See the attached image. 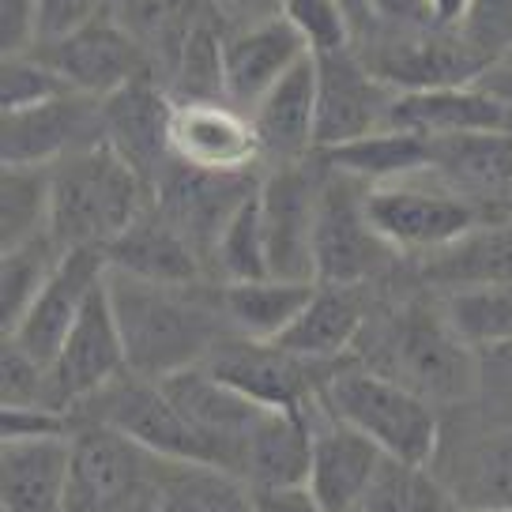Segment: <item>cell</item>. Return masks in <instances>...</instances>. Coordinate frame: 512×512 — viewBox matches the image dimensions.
I'll list each match as a JSON object with an SVG mask.
<instances>
[{"label":"cell","mask_w":512,"mask_h":512,"mask_svg":"<svg viewBox=\"0 0 512 512\" xmlns=\"http://www.w3.org/2000/svg\"><path fill=\"white\" fill-rule=\"evenodd\" d=\"M264 155L283 162H302L309 147H317V61L305 57L290 68L249 113Z\"/></svg>","instance_id":"d4e9b609"},{"label":"cell","mask_w":512,"mask_h":512,"mask_svg":"<svg viewBox=\"0 0 512 512\" xmlns=\"http://www.w3.org/2000/svg\"><path fill=\"white\" fill-rule=\"evenodd\" d=\"M426 4H430L433 27L448 31V27H456V23H464L471 16V4L475 0H426Z\"/></svg>","instance_id":"681fc988"},{"label":"cell","mask_w":512,"mask_h":512,"mask_svg":"<svg viewBox=\"0 0 512 512\" xmlns=\"http://www.w3.org/2000/svg\"><path fill=\"white\" fill-rule=\"evenodd\" d=\"M317 61V151L354 144L362 136H373L388 128V113L396 102V87L354 61L351 49Z\"/></svg>","instance_id":"4fadbf2b"},{"label":"cell","mask_w":512,"mask_h":512,"mask_svg":"<svg viewBox=\"0 0 512 512\" xmlns=\"http://www.w3.org/2000/svg\"><path fill=\"white\" fill-rule=\"evenodd\" d=\"M253 512H324L309 486L253 490Z\"/></svg>","instance_id":"7dc6e473"},{"label":"cell","mask_w":512,"mask_h":512,"mask_svg":"<svg viewBox=\"0 0 512 512\" xmlns=\"http://www.w3.org/2000/svg\"><path fill=\"white\" fill-rule=\"evenodd\" d=\"M159 490V456L102 422L72 433L68 512H132Z\"/></svg>","instance_id":"8992f818"},{"label":"cell","mask_w":512,"mask_h":512,"mask_svg":"<svg viewBox=\"0 0 512 512\" xmlns=\"http://www.w3.org/2000/svg\"><path fill=\"white\" fill-rule=\"evenodd\" d=\"M430 174L460 192L486 223L512 219V132H464L430 140Z\"/></svg>","instance_id":"2e32d148"},{"label":"cell","mask_w":512,"mask_h":512,"mask_svg":"<svg viewBox=\"0 0 512 512\" xmlns=\"http://www.w3.org/2000/svg\"><path fill=\"white\" fill-rule=\"evenodd\" d=\"M309 418H313V464L305 486L313 490L324 512H362L388 456L354 426L328 415L324 403H317Z\"/></svg>","instance_id":"ac0fdd59"},{"label":"cell","mask_w":512,"mask_h":512,"mask_svg":"<svg viewBox=\"0 0 512 512\" xmlns=\"http://www.w3.org/2000/svg\"><path fill=\"white\" fill-rule=\"evenodd\" d=\"M211 4L223 16V23H230V31L256 27V23L283 16V0H211Z\"/></svg>","instance_id":"bcb514c9"},{"label":"cell","mask_w":512,"mask_h":512,"mask_svg":"<svg viewBox=\"0 0 512 512\" xmlns=\"http://www.w3.org/2000/svg\"><path fill=\"white\" fill-rule=\"evenodd\" d=\"M260 196V189H256ZM249 200L245 208L230 219L223 230V238L211 253L215 272L223 275L226 283H256V279H272L268 275V253H264V230H260V200Z\"/></svg>","instance_id":"f35d334b"},{"label":"cell","mask_w":512,"mask_h":512,"mask_svg":"<svg viewBox=\"0 0 512 512\" xmlns=\"http://www.w3.org/2000/svg\"><path fill=\"white\" fill-rule=\"evenodd\" d=\"M102 256L110 272H125L162 287H196L204 275L200 253L177 234L170 219H162L159 208H147Z\"/></svg>","instance_id":"cb8c5ba5"},{"label":"cell","mask_w":512,"mask_h":512,"mask_svg":"<svg viewBox=\"0 0 512 512\" xmlns=\"http://www.w3.org/2000/svg\"><path fill=\"white\" fill-rule=\"evenodd\" d=\"M102 279H106V256L98 253V249H72V253H64L53 279L38 294V302L27 309V317L19 320L16 332L4 339H12L16 347H23L42 366H53V358L64 347L68 332L76 328L83 305L91 302V294L98 290Z\"/></svg>","instance_id":"d6986e66"},{"label":"cell","mask_w":512,"mask_h":512,"mask_svg":"<svg viewBox=\"0 0 512 512\" xmlns=\"http://www.w3.org/2000/svg\"><path fill=\"white\" fill-rule=\"evenodd\" d=\"M223 46L226 38L219 34V23H211L192 38L166 80L174 102H226Z\"/></svg>","instance_id":"8d00e7d4"},{"label":"cell","mask_w":512,"mask_h":512,"mask_svg":"<svg viewBox=\"0 0 512 512\" xmlns=\"http://www.w3.org/2000/svg\"><path fill=\"white\" fill-rule=\"evenodd\" d=\"M475 400L486 426L512 430V343L475 351Z\"/></svg>","instance_id":"7bdbcfd3"},{"label":"cell","mask_w":512,"mask_h":512,"mask_svg":"<svg viewBox=\"0 0 512 512\" xmlns=\"http://www.w3.org/2000/svg\"><path fill=\"white\" fill-rule=\"evenodd\" d=\"M132 512H162V505H159V490H155V494L147 497V501H140V505H136Z\"/></svg>","instance_id":"f907efd6"},{"label":"cell","mask_w":512,"mask_h":512,"mask_svg":"<svg viewBox=\"0 0 512 512\" xmlns=\"http://www.w3.org/2000/svg\"><path fill=\"white\" fill-rule=\"evenodd\" d=\"M106 290L125 339L132 377L155 384L177 377L185 369L204 366L215 347L234 336L226 324L219 290L211 294L200 283L162 287V283H144L106 268Z\"/></svg>","instance_id":"6da1fadb"},{"label":"cell","mask_w":512,"mask_h":512,"mask_svg":"<svg viewBox=\"0 0 512 512\" xmlns=\"http://www.w3.org/2000/svg\"><path fill=\"white\" fill-rule=\"evenodd\" d=\"M38 42V0H0V46L4 57L31 53Z\"/></svg>","instance_id":"f6af8a7d"},{"label":"cell","mask_w":512,"mask_h":512,"mask_svg":"<svg viewBox=\"0 0 512 512\" xmlns=\"http://www.w3.org/2000/svg\"><path fill=\"white\" fill-rule=\"evenodd\" d=\"M320 403L328 415L369 437L388 460L430 467L441 452V415L430 400L369 366H339Z\"/></svg>","instance_id":"3957f363"},{"label":"cell","mask_w":512,"mask_h":512,"mask_svg":"<svg viewBox=\"0 0 512 512\" xmlns=\"http://www.w3.org/2000/svg\"><path fill=\"white\" fill-rule=\"evenodd\" d=\"M170 117H174V98L162 95L155 80H136L125 91H117L102 102V128L106 144L121 159L144 177L151 192L162 170L174 162L170 155Z\"/></svg>","instance_id":"ffe728a7"},{"label":"cell","mask_w":512,"mask_h":512,"mask_svg":"<svg viewBox=\"0 0 512 512\" xmlns=\"http://www.w3.org/2000/svg\"><path fill=\"white\" fill-rule=\"evenodd\" d=\"M64 95H76V91L34 53L4 57V64H0V110L4 113L34 110V106Z\"/></svg>","instance_id":"ab89813d"},{"label":"cell","mask_w":512,"mask_h":512,"mask_svg":"<svg viewBox=\"0 0 512 512\" xmlns=\"http://www.w3.org/2000/svg\"><path fill=\"white\" fill-rule=\"evenodd\" d=\"M328 170H309L305 162H283L260 181V230L268 275L287 283H317L313 234Z\"/></svg>","instance_id":"9c48e42d"},{"label":"cell","mask_w":512,"mask_h":512,"mask_svg":"<svg viewBox=\"0 0 512 512\" xmlns=\"http://www.w3.org/2000/svg\"><path fill=\"white\" fill-rule=\"evenodd\" d=\"M377 373L400 381L415 396L441 403L475 400V351L445 324L441 309H407L384 328Z\"/></svg>","instance_id":"277c9868"},{"label":"cell","mask_w":512,"mask_h":512,"mask_svg":"<svg viewBox=\"0 0 512 512\" xmlns=\"http://www.w3.org/2000/svg\"><path fill=\"white\" fill-rule=\"evenodd\" d=\"M317 283H287V279H256V283H226L219 290L230 332L256 343H275L294 320L302 317Z\"/></svg>","instance_id":"f546056e"},{"label":"cell","mask_w":512,"mask_h":512,"mask_svg":"<svg viewBox=\"0 0 512 512\" xmlns=\"http://www.w3.org/2000/svg\"><path fill=\"white\" fill-rule=\"evenodd\" d=\"M53 166H4L0 174V245L4 253L49 234Z\"/></svg>","instance_id":"836d02e7"},{"label":"cell","mask_w":512,"mask_h":512,"mask_svg":"<svg viewBox=\"0 0 512 512\" xmlns=\"http://www.w3.org/2000/svg\"><path fill=\"white\" fill-rule=\"evenodd\" d=\"M313 464V418L268 411L245 437L238 479L249 490H275V486H305Z\"/></svg>","instance_id":"4316f807"},{"label":"cell","mask_w":512,"mask_h":512,"mask_svg":"<svg viewBox=\"0 0 512 512\" xmlns=\"http://www.w3.org/2000/svg\"><path fill=\"white\" fill-rule=\"evenodd\" d=\"M260 181L253 174H204L181 162H170L155 181V208L177 226V234L211 260L230 219L256 196Z\"/></svg>","instance_id":"7c38bea8"},{"label":"cell","mask_w":512,"mask_h":512,"mask_svg":"<svg viewBox=\"0 0 512 512\" xmlns=\"http://www.w3.org/2000/svg\"><path fill=\"white\" fill-rule=\"evenodd\" d=\"M162 512H253V490L219 467L159 460Z\"/></svg>","instance_id":"d6a6232c"},{"label":"cell","mask_w":512,"mask_h":512,"mask_svg":"<svg viewBox=\"0 0 512 512\" xmlns=\"http://www.w3.org/2000/svg\"><path fill=\"white\" fill-rule=\"evenodd\" d=\"M204 366L256 407L287 415H309L320 403L328 377L339 369L336 362H309L283 351L279 343H256L241 336L223 339Z\"/></svg>","instance_id":"52a82bcc"},{"label":"cell","mask_w":512,"mask_h":512,"mask_svg":"<svg viewBox=\"0 0 512 512\" xmlns=\"http://www.w3.org/2000/svg\"><path fill=\"white\" fill-rule=\"evenodd\" d=\"M106 140L102 102L87 95H64L34 110L0 117V159L4 166H57L83 147Z\"/></svg>","instance_id":"5bb4252c"},{"label":"cell","mask_w":512,"mask_h":512,"mask_svg":"<svg viewBox=\"0 0 512 512\" xmlns=\"http://www.w3.org/2000/svg\"><path fill=\"white\" fill-rule=\"evenodd\" d=\"M283 19L302 34L313 57H332L351 46V23L339 0H283Z\"/></svg>","instance_id":"60d3db41"},{"label":"cell","mask_w":512,"mask_h":512,"mask_svg":"<svg viewBox=\"0 0 512 512\" xmlns=\"http://www.w3.org/2000/svg\"><path fill=\"white\" fill-rule=\"evenodd\" d=\"M305 57H313V53L305 49L302 34L294 31L283 16L230 31L223 46L226 102L238 106L241 113H253L256 102L268 95L290 68H298Z\"/></svg>","instance_id":"44dd1931"},{"label":"cell","mask_w":512,"mask_h":512,"mask_svg":"<svg viewBox=\"0 0 512 512\" xmlns=\"http://www.w3.org/2000/svg\"><path fill=\"white\" fill-rule=\"evenodd\" d=\"M31 53L38 61H46L76 95L98 98V102L125 91L128 83L151 76V61L144 57V49L128 38L125 27L110 12H102L64 38L38 42Z\"/></svg>","instance_id":"8fae6325"},{"label":"cell","mask_w":512,"mask_h":512,"mask_svg":"<svg viewBox=\"0 0 512 512\" xmlns=\"http://www.w3.org/2000/svg\"><path fill=\"white\" fill-rule=\"evenodd\" d=\"M151 185L106 140L83 147L53 166V219L49 234L64 253H106L151 204Z\"/></svg>","instance_id":"7a4b0ae2"},{"label":"cell","mask_w":512,"mask_h":512,"mask_svg":"<svg viewBox=\"0 0 512 512\" xmlns=\"http://www.w3.org/2000/svg\"><path fill=\"white\" fill-rule=\"evenodd\" d=\"M110 16L144 49L151 72H166V80L192 38L211 23H223L211 0H125Z\"/></svg>","instance_id":"484cf974"},{"label":"cell","mask_w":512,"mask_h":512,"mask_svg":"<svg viewBox=\"0 0 512 512\" xmlns=\"http://www.w3.org/2000/svg\"><path fill=\"white\" fill-rule=\"evenodd\" d=\"M362 324H366V305H362L358 287L317 283L302 317L294 320L275 343L298 358H309V362H339L347 347H354V339L362 336Z\"/></svg>","instance_id":"83f0119b"},{"label":"cell","mask_w":512,"mask_h":512,"mask_svg":"<svg viewBox=\"0 0 512 512\" xmlns=\"http://www.w3.org/2000/svg\"><path fill=\"white\" fill-rule=\"evenodd\" d=\"M324 189L317 208V234H313V264L317 283L324 287H362L388 260V245L366 215V189L362 181L324 166Z\"/></svg>","instance_id":"ba28073f"},{"label":"cell","mask_w":512,"mask_h":512,"mask_svg":"<svg viewBox=\"0 0 512 512\" xmlns=\"http://www.w3.org/2000/svg\"><path fill=\"white\" fill-rule=\"evenodd\" d=\"M452 497L433 479L430 467L384 460L362 512H448Z\"/></svg>","instance_id":"74e56055"},{"label":"cell","mask_w":512,"mask_h":512,"mask_svg":"<svg viewBox=\"0 0 512 512\" xmlns=\"http://www.w3.org/2000/svg\"><path fill=\"white\" fill-rule=\"evenodd\" d=\"M0 396H4V411H57L49 396V366L31 358L12 339H4V351H0Z\"/></svg>","instance_id":"b9f144b4"},{"label":"cell","mask_w":512,"mask_h":512,"mask_svg":"<svg viewBox=\"0 0 512 512\" xmlns=\"http://www.w3.org/2000/svg\"><path fill=\"white\" fill-rule=\"evenodd\" d=\"M369 8L384 19H396V23H407V27H422V23H433L430 4L426 0H366Z\"/></svg>","instance_id":"c3c4849f"},{"label":"cell","mask_w":512,"mask_h":512,"mask_svg":"<svg viewBox=\"0 0 512 512\" xmlns=\"http://www.w3.org/2000/svg\"><path fill=\"white\" fill-rule=\"evenodd\" d=\"M441 486L452 505L512 512V430L490 426V433L471 437L448 464Z\"/></svg>","instance_id":"f1b7e54d"},{"label":"cell","mask_w":512,"mask_h":512,"mask_svg":"<svg viewBox=\"0 0 512 512\" xmlns=\"http://www.w3.org/2000/svg\"><path fill=\"white\" fill-rule=\"evenodd\" d=\"M448 512H497V509H467V505H448Z\"/></svg>","instance_id":"816d5d0a"},{"label":"cell","mask_w":512,"mask_h":512,"mask_svg":"<svg viewBox=\"0 0 512 512\" xmlns=\"http://www.w3.org/2000/svg\"><path fill=\"white\" fill-rule=\"evenodd\" d=\"M95 16H102V0H38V42L80 31Z\"/></svg>","instance_id":"ee69618b"},{"label":"cell","mask_w":512,"mask_h":512,"mask_svg":"<svg viewBox=\"0 0 512 512\" xmlns=\"http://www.w3.org/2000/svg\"><path fill=\"white\" fill-rule=\"evenodd\" d=\"M388 128L418 132L426 140L464 132H512V102L482 87H430L400 91L388 113Z\"/></svg>","instance_id":"7402d4cb"},{"label":"cell","mask_w":512,"mask_h":512,"mask_svg":"<svg viewBox=\"0 0 512 512\" xmlns=\"http://www.w3.org/2000/svg\"><path fill=\"white\" fill-rule=\"evenodd\" d=\"M366 215L388 249L430 256L445 253L448 245L486 226L479 211L430 170L388 185H369Z\"/></svg>","instance_id":"5b68a950"},{"label":"cell","mask_w":512,"mask_h":512,"mask_svg":"<svg viewBox=\"0 0 512 512\" xmlns=\"http://www.w3.org/2000/svg\"><path fill=\"white\" fill-rule=\"evenodd\" d=\"M170 155L204 174H249L264 155L249 113L230 102H174Z\"/></svg>","instance_id":"e0dca14e"},{"label":"cell","mask_w":512,"mask_h":512,"mask_svg":"<svg viewBox=\"0 0 512 512\" xmlns=\"http://www.w3.org/2000/svg\"><path fill=\"white\" fill-rule=\"evenodd\" d=\"M61 256L64 249L57 245L53 234H42V238L4 253V260H0V324H4V336H12L19 320L27 317V309L38 302V294L53 279Z\"/></svg>","instance_id":"d590c367"},{"label":"cell","mask_w":512,"mask_h":512,"mask_svg":"<svg viewBox=\"0 0 512 512\" xmlns=\"http://www.w3.org/2000/svg\"><path fill=\"white\" fill-rule=\"evenodd\" d=\"M437 309H441L448 328L464 339L471 351L512 343V283L445 290Z\"/></svg>","instance_id":"e575fe53"},{"label":"cell","mask_w":512,"mask_h":512,"mask_svg":"<svg viewBox=\"0 0 512 512\" xmlns=\"http://www.w3.org/2000/svg\"><path fill=\"white\" fill-rule=\"evenodd\" d=\"M125 0H102V12H113V8H121Z\"/></svg>","instance_id":"f5cc1de1"},{"label":"cell","mask_w":512,"mask_h":512,"mask_svg":"<svg viewBox=\"0 0 512 512\" xmlns=\"http://www.w3.org/2000/svg\"><path fill=\"white\" fill-rule=\"evenodd\" d=\"M426 279L445 290L482 287V283H512V219L486 223L464 241L433 253Z\"/></svg>","instance_id":"1f68e13d"},{"label":"cell","mask_w":512,"mask_h":512,"mask_svg":"<svg viewBox=\"0 0 512 512\" xmlns=\"http://www.w3.org/2000/svg\"><path fill=\"white\" fill-rule=\"evenodd\" d=\"M72 437H12L0 448V509L68 512Z\"/></svg>","instance_id":"603a6c76"},{"label":"cell","mask_w":512,"mask_h":512,"mask_svg":"<svg viewBox=\"0 0 512 512\" xmlns=\"http://www.w3.org/2000/svg\"><path fill=\"white\" fill-rule=\"evenodd\" d=\"M125 373V339H121V328H117V317H113L110 305V290H106V279H102L98 290L91 294V302L83 305L76 328L68 332L64 347L53 358V366H49L53 407L61 415H76L83 403H91L102 388L121 381Z\"/></svg>","instance_id":"30bf717a"},{"label":"cell","mask_w":512,"mask_h":512,"mask_svg":"<svg viewBox=\"0 0 512 512\" xmlns=\"http://www.w3.org/2000/svg\"><path fill=\"white\" fill-rule=\"evenodd\" d=\"M159 384L166 392V400L177 407V415L208 441L215 467L238 479L245 437L256 430V422L268 411L256 407L253 400H245L238 388L223 384L208 366L185 369V373L166 377Z\"/></svg>","instance_id":"9a60e30c"},{"label":"cell","mask_w":512,"mask_h":512,"mask_svg":"<svg viewBox=\"0 0 512 512\" xmlns=\"http://www.w3.org/2000/svg\"><path fill=\"white\" fill-rule=\"evenodd\" d=\"M320 159L324 166L362 185H388V181H403V177L430 170V140L418 132H403V128H381L354 144L320 151Z\"/></svg>","instance_id":"4dcf8cb0"}]
</instances>
